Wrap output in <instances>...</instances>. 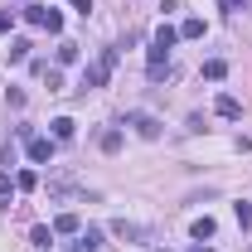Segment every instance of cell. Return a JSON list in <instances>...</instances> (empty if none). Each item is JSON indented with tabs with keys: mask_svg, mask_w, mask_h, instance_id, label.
<instances>
[{
	"mask_svg": "<svg viewBox=\"0 0 252 252\" xmlns=\"http://www.w3.org/2000/svg\"><path fill=\"white\" fill-rule=\"evenodd\" d=\"M30 243H34V248H44V252H49V248H54V228H44V223H39V228L30 233Z\"/></svg>",
	"mask_w": 252,
	"mask_h": 252,
	"instance_id": "cell-11",
	"label": "cell"
},
{
	"mask_svg": "<svg viewBox=\"0 0 252 252\" xmlns=\"http://www.w3.org/2000/svg\"><path fill=\"white\" fill-rule=\"evenodd\" d=\"M44 83H49V93H63V78H59V68H44Z\"/></svg>",
	"mask_w": 252,
	"mask_h": 252,
	"instance_id": "cell-20",
	"label": "cell"
},
{
	"mask_svg": "<svg viewBox=\"0 0 252 252\" xmlns=\"http://www.w3.org/2000/svg\"><path fill=\"white\" fill-rule=\"evenodd\" d=\"M170 78V63H151V83H165Z\"/></svg>",
	"mask_w": 252,
	"mask_h": 252,
	"instance_id": "cell-22",
	"label": "cell"
},
{
	"mask_svg": "<svg viewBox=\"0 0 252 252\" xmlns=\"http://www.w3.org/2000/svg\"><path fill=\"white\" fill-rule=\"evenodd\" d=\"M25 146H30V160H34V165H44V160H54V141H49V136H30Z\"/></svg>",
	"mask_w": 252,
	"mask_h": 252,
	"instance_id": "cell-5",
	"label": "cell"
},
{
	"mask_svg": "<svg viewBox=\"0 0 252 252\" xmlns=\"http://www.w3.org/2000/svg\"><path fill=\"white\" fill-rule=\"evenodd\" d=\"M49 126H54V141H73V131H78L73 117H59V122H49Z\"/></svg>",
	"mask_w": 252,
	"mask_h": 252,
	"instance_id": "cell-8",
	"label": "cell"
},
{
	"mask_svg": "<svg viewBox=\"0 0 252 252\" xmlns=\"http://www.w3.org/2000/svg\"><path fill=\"white\" fill-rule=\"evenodd\" d=\"M10 25H15V10H0V34L10 30Z\"/></svg>",
	"mask_w": 252,
	"mask_h": 252,
	"instance_id": "cell-23",
	"label": "cell"
},
{
	"mask_svg": "<svg viewBox=\"0 0 252 252\" xmlns=\"http://www.w3.org/2000/svg\"><path fill=\"white\" fill-rule=\"evenodd\" d=\"M204 238H214V219H209V214L194 219V243H204Z\"/></svg>",
	"mask_w": 252,
	"mask_h": 252,
	"instance_id": "cell-15",
	"label": "cell"
},
{
	"mask_svg": "<svg viewBox=\"0 0 252 252\" xmlns=\"http://www.w3.org/2000/svg\"><path fill=\"white\" fill-rule=\"evenodd\" d=\"M10 59H15V63L30 59V39H15V44H10Z\"/></svg>",
	"mask_w": 252,
	"mask_h": 252,
	"instance_id": "cell-18",
	"label": "cell"
},
{
	"mask_svg": "<svg viewBox=\"0 0 252 252\" xmlns=\"http://www.w3.org/2000/svg\"><path fill=\"white\" fill-rule=\"evenodd\" d=\"M151 252H170V248H151Z\"/></svg>",
	"mask_w": 252,
	"mask_h": 252,
	"instance_id": "cell-27",
	"label": "cell"
},
{
	"mask_svg": "<svg viewBox=\"0 0 252 252\" xmlns=\"http://www.w3.org/2000/svg\"><path fill=\"white\" fill-rule=\"evenodd\" d=\"M189 252H214V248H209V243H194V248H189Z\"/></svg>",
	"mask_w": 252,
	"mask_h": 252,
	"instance_id": "cell-25",
	"label": "cell"
},
{
	"mask_svg": "<svg viewBox=\"0 0 252 252\" xmlns=\"http://www.w3.org/2000/svg\"><path fill=\"white\" fill-rule=\"evenodd\" d=\"M102 151H107V156H117V151H122V131H117V126H112V131H102Z\"/></svg>",
	"mask_w": 252,
	"mask_h": 252,
	"instance_id": "cell-14",
	"label": "cell"
},
{
	"mask_svg": "<svg viewBox=\"0 0 252 252\" xmlns=\"http://www.w3.org/2000/svg\"><path fill=\"white\" fill-rule=\"evenodd\" d=\"M54 233H83L78 214H59V219H54Z\"/></svg>",
	"mask_w": 252,
	"mask_h": 252,
	"instance_id": "cell-10",
	"label": "cell"
},
{
	"mask_svg": "<svg viewBox=\"0 0 252 252\" xmlns=\"http://www.w3.org/2000/svg\"><path fill=\"white\" fill-rule=\"evenodd\" d=\"M15 189H25V194L39 189V175H34V170H20V175H15Z\"/></svg>",
	"mask_w": 252,
	"mask_h": 252,
	"instance_id": "cell-17",
	"label": "cell"
},
{
	"mask_svg": "<svg viewBox=\"0 0 252 252\" xmlns=\"http://www.w3.org/2000/svg\"><path fill=\"white\" fill-rule=\"evenodd\" d=\"M126 122L136 126V131H141V136H146V141H156V136H160V122H156V117H151V112H131V117H126Z\"/></svg>",
	"mask_w": 252,
	"mask_h": 252,
	"instance_id": "cell-4",
	"label": "cell"
},
{
	"mask_svg": "<svg viewBox=\"0 0 252 252\" xmlns=\"http://www.w3.org/2000/svg\"><path fill=\"white\" fill-rule=\"evenodd\" d=\"M175 39H180V30H170V25H160L151 44H160V49H175Z\"/></svg>",
	"mask_w": 252,
	"mask_h": 252,
	"instance_id": "cell-12",
	"label": "cell"
},
{
	"mask_svg": "<svg viewBox=\"0 0 252 252\" xmlns=\"http://www.w3.org/2000/svg\"><path fill=\"white\" fill-rule=\"evenodd\" d=\"M73 10L78 15H93V0H73Z\"/></svg>",
	"mask_w": 252,
	"mask_h": 252,
	"instance_id": "cell-24",
	"label": "cell"
},
{
	"mask_svg": "<svg viewBox=\"0 0 252 252\" xmlns=\"http://www.w3.org/2000/svg\"><path fill=\"white\" fill-rule=\"evenodd\" d=\"M204 78H209V83H223V78H228V63H223V59H209V63H204Z\"/></svg>",
	"mask_w": 252,
	"mask_h": 252,
	"instance_id": "cell-9",
	"label": "cell"
},
{
	"mask_svg": "<svg viewBox=\"0 0 252 252\" xmlns=\"http://www.w3.org/2000/svg\"><path fill=\"white\" fill-rule=\"evenodd\" d=\"M112 233H117V238H126V243H141V238H151L141 223H126V219H117V223H112Z\"/></svg>",
	"mask_w": 252,
	"mask_h": 252,
	"instance_id": "cell-6",
	"label": "cell"
},
{
	"mask_svg": "<svg viewBox=\"0 0 252 252\" xmlns=\"http://www.w3.org/2000/svg\"><path fill=\"white\" fill-rule=\"evenodd\" d=\"M25 20L39 25V30H49V34H63V15L49 10V5H25Z\"/></svg>",
	"mask_w": 252,
	"mask_h": 252,
	"instance_id": "cell-2",
	"label": "cell"
},
{
	"mask_svg": "<svg viewBox=\"0 0 252 252\" xmlns=\"http://www.w3.org/2000/svg\"><path fill=\"white\" fill-rule=\"evenodd\" d=\"M10 194H15V180H10V175H5V170H0V209H5V204H10Z\"/></svg>",
	"mask_w": 252,
	"mask_h": 252,
	"instance_id": "cell-19",
	"label": "cell"
},
{
	"mask_svg": "<svg viewBox=\"0 0 252 252\" xmlns=\"http://www.w3.org/2000/svg\"><path fill=\"white\" fill-rule=\"evenodd\" d=\"M180 39H204V20H185L180 25Z\"/></svg>",
	"mask_w": 252,
	"mask_h": 252,
	"instance_id": "cell-16",
	"label": "cell"
},
{
	"mask_svg": "<svg viewBox=\"0 0 252 252\" xmlns=\"http://www.w3.org/2000/svg\"><path fill=\"white\" fill-rule=\"evenodd\" d=\"M112 73H117V49H102V54L88 63V73H83V93L107 88V83H112Z\"/></svg>",
	"mask_w": 252,
	"mask_h": 252,
	"instance_id": "cell-1",
	"label": "cell"
},
{
	"mask_svg": "<svg viewBox=\"0 0 252 252\" xmlns=\"http://www.w3.org/2000/svg\"><path fill=\"white\" fill-rule=\"evenodd\" d=\"M233 214H238V223H243V228H252V204H233Z\"/></svg>",
	"mask_w": 252,
	"mask_h": 252,
	"instance_id": "cell-21",
	"label": "cell"
},
{
	"mask_svg": "<svg viewBox=\"0 0 252 252\" xmlns=\"http://www.w3.org/2000/svg\"><path fill=\"white\" fill-rule=\"evenodd\" d=\"M78 54H83V49H78L73 39H59V63H78Z\"/></svg>",
	"mask_w": 252,
	"mask_h": 252,
	"instance_id": "cell-13",
	"label": "cell"
},
{
	"mask_svg": "<svg viewBox=\"0 0 252 252\" xmlns=\"http://www.w3.org/2000/svg\"><path fill=\"white\" fill-rule=\"evenodd\" d=\"M214 112H219L223 122H243V102H238V97H228V93L214 97Z\"/></svg>",
	"mask_w": 252,
	"mask_h": 252,
	"instance_id": "cell-3",
	"label": "cell"
},
{
	"mask_svg": "<svg viewBox=\"0 0 252 252\" xmlns=\"http://www.w3.org/2000/svg\"><path fill=\"white\" fill-rule=\"evenodd\" d=\"M78 248H83V252H97V248H102V228H83V233H78Z\"/></svg>",
	"mask_w": 252,
	"mask_h": 252,
	"instance_id": "cell-7",
	"label": "cell"
},
{
	"mask_svg": "<svg viewBox=\"0 0 252 252\" xmlns=\"http://www.w3.org/2000/svg\"><path fill=\"white\" fill-rule=\"evenodd\" d=\"M238 5H243V0H223V10H238Z\"/></svg>",
	"mask_w": 252,
	"mask_h": 252,
	"instance_id": "cell-26",
	"label": "cell"
}]
</instances>
